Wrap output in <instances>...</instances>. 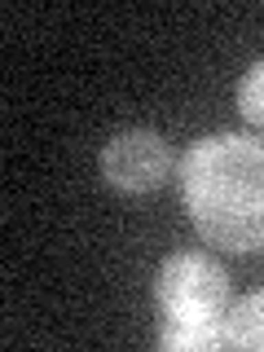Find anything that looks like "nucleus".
Segmentation results:
<instances>
[{
	"label": "nucleus",
	"mask_w": 264,
	"mask_h": 352,
	"mask_svg": "<svg viewBox=\"0 0 264 352\" xmlns=\"http://www.w3.org/2000/svg\"><path fill=\"white\" fill-rule=\"evenodd\" d=\"M102 176L119 194H150L172 176V150L159 132H146V128L119 132L102 150Z\"/></svg>",
	"instance_id": "obj_3"
},
{
	"label": "nucleus",
	"mask_w": 264,
	"mask_h": 352,
	"mask_svg": "<svg viewBox=\"0 0 264 352\" xmlns=\"http://www.w3.org/2000/svg\"><path fill=\"white\" fill-rule=\"evenodd\" d=\"M225 335H229V348H251V352H264V291H251L229 308L225 317Z\"/></svg>",
	"instance_id": "obj_5"
},
{
	"label": "nucleus",
	"mask_w": 264,
	"mask_h": 352,
	"mask_svg": "<svg viewBox=\"0 0 264 352\" xmlns=\"http://www.w3.org/2000/svg\"><path fill=\"white\" fill-rule=\"evenodd\" d=\"M181 194L212 247L238 256L264 247V141L242 132L194 141L181 159Z\"/></svg>",
	"instance_id": "obj_1"
},
{
	"label": "nucleus",
	"mask_w": 264,
	"mask_h": 352,
	"mask_svg": "<svg viewBox=\"0 0 264 352\" xmlns=\"http://www.w3.org/2000/svg\"><path fill=\"white\" fill-rule=\"evenodd\" d=\"M159 348H168V352H216V348H229V335H225V322H163Z\"/></svg>",
	"instance_id": "obj_4"
},
{
	"label": "nucleus",
	"mask_w": 264,
	"mask_h": 352,
	"mask_svg": "<svg viewBox=\"0 0 264 352\" xmlns=\"http://www.w3.org/2000/svg\"><path fill=\"white\" fill-rule=\"evenodd\" d=\"M154 300L168 322H225L229 278L207 256H172L154 278Z\"/></svg>",
	"instance_id": "obj_2"
},
{
	"label": "nucleus",
	"mask_w": 264,
	"mask_h": 352,
	"mask_svg": "<svg viewBox=\"0 0 264 352\" xmlns=\"http://www.w3.org/2000/svg\"><path fill=\"white\" fill-rule=\"evenodd\" d=\"M238 110H242L247 124L264 128V62H256L247 75H242V84H238Z\"/></svg>",
	"instance_id": "obj_6"
}]
</instances>
